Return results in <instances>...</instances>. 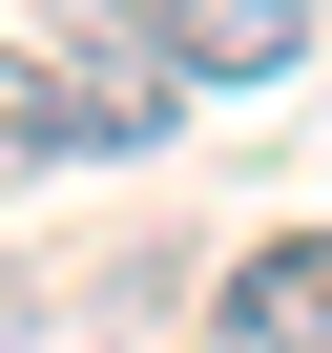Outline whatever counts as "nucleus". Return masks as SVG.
Here are the masks:
<instances>
[{
	"label": "nucleus",
	"instance_id": "f257e3e1",
	"mask_svg": "<svg viewBox=\"0 0 332 353\" xmlns=\"http://www.w3.org/2000/svg\"><path fill=\"white\" fill-rule=\"evenodd\" d=\"M229 353H332V229H270L229 270Z\"/></svg>",
	"mask_w": 332,
	"mask_h": 353
},
{
	"label": "nucleus",
	"instance_id": "7ed1b4c3",
	"mask_svg": "<svg viewBox=\"0 0 332 353\" xmlns=\"http://www.w3.org/2000/svg\"><path fill=\"white\" fill-rule=\"evenodd\" d=\"M249 21H291V42H311V21H332V0H249Z\"/></svg>",
	"mask_w": 332,
	"mask_h": 353
},
{
	"label": "nucleus",
	"instance_id": "f03ea898",
	"mask_svg": "<svg viewBox=\"0 0 332 353\" xmlns=\"http://www.w3.org/2000/svg\"><path fill=\"white\" fill-rule=\"evenodd\" d=\"M83 145H125V125H104V83H63V63L0 42V166H83Z\"/></svg>",
	"mask_w": 332,
	"mask_h": 353
}]
</instances>
